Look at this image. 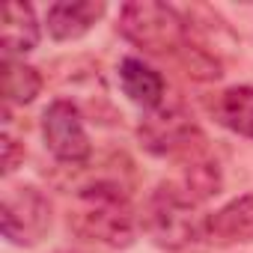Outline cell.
Instances as JSON below:
<instances>
[{
    "mask_svg": "<svg viewBox=\"0 0 253 253\" xmlns=\"http://www.w3.org/2000/svg\"><path fill=\"white\" fill-rule=\"evenodd\" d=\"M0 140H3V176H12L18 170V164L24 161V143L12 134L9 122H3V134H0Z\"/></svg>",
    "mask_w": 253,
    "mask_h": 253,
    "instance_id": "cell-14",
    "label": "cell"
},
{
    "mask_svg": "<svg viewBox=\"0 0 253 253\" xmlns=\"http://www.w3.org/2000/svg\"><path fill=\"white\" fill-rule=\"evenodd\" d=\"M42 137H45L48 152L63 164H84L92 155V143L84 128L81 107L69 98H57L45 107Z\"/></svg>",
    "mask_w": 253,
    "mask_h": 253,
    "instance_id": "cell-6",
    "label": "cell"
},
{
    "mask_svg": "<svg viewBox=\"0 0 253 253\" xmlns=\"http://www.w3.org/2000/svg\"><path fill=\"white\" fill-rule=\"evenodd\" d=\"M173 253H185V250H173Z\"/></svg>",
    "mask_w": 253,
    "mask_h": 253,
    "instance_id": "cell-15",
    "label": "cell"
},
{
    "mask_svg": "<svg viewBox=\"0 0 253 253\" xmlns=\"http://www.w3.org/2000/svg\"><path fill=\"white\" fill-rule=\"evenodd\" d=\"M51 200L33 185H15L3 191L0 203V232L15 247L39 244L51 229Z\"/></svg>",
    "mask_w": 253,
    "mask_h": 253,
    "instance_id": "cell-5",
    "label": "cell"
},
{
    "mask_svg": "<svg viewBox=\"0 0 253 253\" xmlns=\"http://www.w3.org/2000/svg\"><path fill=\"white\" fill-rule=\"evenodd\" d=\"M39 45V21L30 3H12L3 6V24H0V48L3 60H21Z\"/></svg>",
    "mask_w": 253,
    "mask_h": 253,
    "instance_id": "cell-9",
    "label": "cell"
},
{
    "mask_svg": "<svg viewBox=\"0 0 253 253\" xmlns=\"http://www.w3.org/2000/svg\"><path fill=\"white\" fill-rule=\"evenodd\" d=\"M116 30L143 54L179 57L188 48V24L179 9L158 3V0H137L125 3L116 18Z\"/></svg>",
    "mask_w": 253,
    "mask_h": 253,
    "instance_id": "cell-2",
    "label": "cell"
},
{
    "mask_svg": "<svg viewBox=\"0 0 253 253\" xmlns=\"http://www.w3.org/2000/svg\"><path fill=\"white\" fill-rule=\"evenodd\" d=\"M203 241L211 247L250 244L253 241V194H241L226 206H220L217 211L206 214Z\"/></svg>",
    "mask_w": 253,
    "mask_h": 253,
    "instance_id": "cell-7",
    "label": "cell"
},
{
    "mask_svg": "<svg viewBox=\"0 0 253 253\" xmlns=\"http://www.w3.org/2000/svg\"><path fill=\"white\" fill-rule=\"evenodd\" d=\"M119 86L143 110H152V107L164 104V95H167V84H164L161 72L152 69L149 63L137 60V57H125L119 63Z\"/></svg>",
    "mask_w": 253,
    "mask_h": 253,
    "instance_id": "cell-10",
    "label": "cell"
},
{
    "mask_svg": "<svg viewBox=\"0 0 253 253\" xmlns=\"http://www.w3.org/2000/svg\"><path fill=\"white\" fill-rule=\"evenodd\" d=\"M209 113L226 131L253 140V86H226L209 98Z\"/></svg>",
    "mask_w": 253,
    "mask_h": 253,
    "instance_id": "cell-11",
    "label": "cell"
},
{
    "mask_svg": "<svg viewBox=\"0 0 253 253\" xmlns=\"http://www.w3.org/2000/svg\"><path fill=\"white\" fill-rule=\"evenodd\" d=\"M104 12H107V6L101 0H75V3L72 0H63V3L48 6L45 24L57 42H72V39L86 36L101 21Z\"/></svg>",
    "mask_w": 253,
    "mask_h": 253,
    "instance_id": "cell-8",
    "label": "cell"
},
{
    "mask_svg": "<svg viewBox=\"0 0 253 253\" xmlns=\"http://www.w3.org/2000/svg\"><path fill=\"white\" fill-rule=\"evenodd\" d=\"M140 146L149 155L158 158H176V155H191L197 140H203L200 125L188 113L185 104H158L143 113L137 125Z\"/></svg>",
    "mask_w": 253,
    "mask_h": 253,
    "instance_id": "cell-4",
    "label": "cell"
},
{
    "mask_svg": "<svg viewBox=\"0 0 253 253\" xmlns=\"http://www.w3.org/2000/svg\"><path fill=\"white\" fill-rule=\"evenodd\" d=\"M203 220L197 203L188 200L173 182H161L140 209V229L167 250H185L194 241H203Z\"/></svg>",
    "mask_w": 253,
    "mask_h": 253,
    "instance_id": "cell-3",
    "label": "cell"
},
{
    "mask_svg": "<svg viewBox=\"0 0 253 253\" xmlns=\"http://www.w3.org/2000/svg\"><path fill=\"white\" fill-rule=\"evenodd\" d=\"M0 81H3V104H30L42 92V75L39 69L27 66L24 60H3L0 63Z\"/></svg>",
    "mask_w": 253,
    "mask_h": 253,
    "instance_id": "cell-12",
    "label": "cell"
},
{
    "mask_svg": "<svg viewBox=\"0 0 253 253\" xmlns=\"http://www.w3.org/2000/svg\"><path fill=\"white\" fill-rule=\"evenodd\" d=\"M69 229L89 244L101 247H128L137 238L140 214L134 211L128 194L119 182H89L84 185L69 206Z\"/></svg>",
    "mask_w": 253,
    "mask_h": 253,
    "instance_id": "cell-1",
    "label": "cell"
},
{
    "mask_svg": "<svg viewBox=\"0 0 253 253\" xmlns=\"http://www.w3.org/2000/svg\"><path fill=\"white\" fill-rule=\"evenodd\" d=\"M188 200H194L197 206L206 203L209 197H214L220 191V170L217 164H211L209 158H197L191 152V161L182 164V176L173 182Z\"/></svg>",
    "mask_w": 253,
    "mask_h": 253,
    "instance_id": "cell-13",
    "label": "cell"
}]
</instances>
